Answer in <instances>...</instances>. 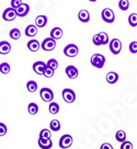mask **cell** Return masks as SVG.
I'll return each mask as SVG.
<instances>
[{
    "instance_id": "1",
    "label": "cell",
    "mask_w": 137,
    "mask_h": 149,
    "mask_svg": "<svg viewBox=\"0 0 137 149\" xmlns=\"http://www.w3.org/2000/svg\"><path fill=\"white\" fill-rule=\"evenodd\" d=\"M91 65L95 67V68H102L105 64V57L103 55H101V54H95V55H92L91 57Z\"/></svg>"
},
{
    "instance_id": "2",
    "label": "cell",
    "mask_w": 137,
    "mask_h": 149,
    "mask_svg": "<svg viewBox=\"0 0 137 149\" xmlns=\"http://www.w3.org/2000/svg\"><path fill=\"white\" fill-rule=\"evenodd\" d=\"M101 15H102V20L106 23H113L115 20V14H114L113 10L110 8H105L102 10Z\"/></svg>"
},
{
    "instance_id": "3",
    "label": "cell",
    "mask_w": 137,
    "mask_h": 149,
    "mask_svg": "<svg viewBox=\"0 0 137 149\" xmlns=\"http://www.w3.org/2000/svg\"><path fill=\"white\" fill-rule=\"evenodd\" d=\"M41 47L43 48V51L51 52L56 47V40H54L53 37H46L41 44Z\"/></svg>"
},
{
    "instance_id": "4",
    "label": "cell",
    "mask_w": 137,
    "mask_h": 149,
    "mask_svg": "<svg viewBox=\"0 0 137 149\" xmlns=\"http://www.w3.org/2000/svg\"><path fill=\"white\" fill-rule=\"evenodd\" d=\"M109 44H110V51H111L112 54L118 55V54L121 53V51H122V42L118 38H113Z\"/></svg>"
},
{
    "instance_id": "5",
    "label": "cell",
    "mask_w": 137,
    "mask_h": 149,
    "mask_svg": "<svg viewBox=\"0 0 137 149\" xmlns=\"http://www.w3.org/2000/svg\"><path fill=\"white\" fill-rule=\"evenodd\" d=\"M40 95L44 102H52L54 99V92L49 88H42L40 91Z\"/></svg>"
},
{
    "instance_id": "6",
    "label": "cell",
    "mask_w": 137,
    "mask_h": 149,
    "mask_svg": "<svg viewBox=\"0 0 137 149\" xmlns=\"http://www.w3.org/2000/svg\"><path fill=\"white\" fill-rule=\"evenodd\" d=\"M62 95H63V99H64V101L66 103H72L75 102L76 100V93L74 90H71V89H64L62 92Z\"/></svg>"
},
{
    "instance_id": "7",
    "label": "cell",
    "mask_w": 137,
    "mask_h": 149,
    "mask_svg": "<svg viewBox=\"0 0 137 149\" xmlns=\"http://www.w3.org/2000/svg\"><path fill=\"white\" fill-rule=\"evenodd\" d=\"M79 53V48L75 44H68L65 48H64V54L67 57H76Z\"/></svg>"
},
{
    "instance_id": "8",
    "label": "cell",
    "mask_w": 137,
    "mask_h": 149,
    "mask_svg": "<svg viewBox=\"0 0 137 149\" xmlns=\"http://www.w3.org/2000/svg\"><path fill=\"white\" fill-rule=\"evenodd\" d=\"M17 11H15V9L14 8H12V7H10V8H7V9L3 11V13H2V19L5 20V21H8V22H10V21H13L14 19L17 18Z\"/></svg>"
},
{
    "instance_id": "9",
    "label": "cell",
    "mask_w": 137,
    "mask_h": 149,
    "mask_svg": "<svg viewBox=\"0 0 137 149\" xmlns=\"http://www.w3.org/2000/svg\"><path fill=\"white\" fill-rule=\"evenodd\" d=\"M72 141H74L72 136L68 135V134L63 135L62 137H61V139H59V147H61L62 149L69 148L71 145H72Z\"/></svg>"
},
{
    "instance_id": "10",
    "label": "cell",
    "mask_w": 137,
    "mask_h": 149,
    "mask_svg": "<svg viewBox=\"0 0 137 149\" xmlns=\"http://www.w3.org/2000/svg\"><path fill=\"white\" fill-rule=\"evenodd\" d=\"M47 67V64H45L44 61H35L33 64V70L34 72H36L38 74H44V71H45V68Z\"/></svg>"
},
{
    "instance_id": "11",
    "label": "cell",
    "mask_w": 137,
    "mask_h": 149,
    "mask_svg": "<svg viewBox=\"0 0 137 149\" xmlns=\"http://www.w3.org/2000/svg\"><path fill=\"white\" fill-rule=\"evenodd\" d=\"M65 72H66L67 77H68L69 79H76V78L78 77V74H79L78 69L76 68L75 66H72V65L67 66L66 69H65Z\"/></svg>"
},
{
    "instance_id": "12",
    "label": "cell",
    "mask_w": 137,
    "mask_h": 149,
    "mask_svg": "<svg viewBox=\"0 0 137 149\" xmlns=\"http://www.w3.org/2000/svg\"><path fill=\"white\" fill-rule=\"evenodd\" d=\"M38 144L40 146V148L42 149H51L53 147V141L51 138H43L40 137L38 140Z\"/></svg>"
},
{
    "instance_id": "13",
    "label": "cell",
    "mask_w": 137,
    "mask_h": 149,
    "mask_svg": "<svg viewBox=\"0 0 137 149\" xmlns=\"http://www.w3.org/2000/svg\"><path fill=\"white\" fill-rule=\"evenodd\" d=\"M15 11H17L18 17H25L29 13V11H30V6L28 3H22L20 7H18L15 9Z\"/></svg>"
},
{
    "instance_id": "14",
    "label": "cell",
    "mask_w": 137,
    "mask_h": 149,
    "mask_svg": "<svg viewBox=\"0 0 137 149\" xmlns=\"http://www.w3.org/2000/svg\"><path fill=\"white\" fill-rule=\"evenodd\" d=\"M38 34V26L34 24H29L25 28V35L29 37H33Z\"/></svg>"
},
{
    "instance_id": "15",
    "label": "cell",
    "mask_w": 137,
    "mask_h": 149,
    "mask_svg": "<svg viewBox=\"0 0 137 149\" xmlns=\"http://www.w3.org/2000/svg\"><path fill=\"white\" fill-rule=\"evenodd\" d=\"M10 51H11V45H10L9 42H7V41L0 42V54H1V55H7V54H9Z\"/></svg>"
},
{
    "instance_id": "16",
    "label": "cell",
    "mask_w": 137,
    "mask_h": 149,
    "mask_svg": "<svg viewBox=\"0 0 137 149\" xmlns=\"http://www.w3.org/2000/svg\"><path fill=\"white\" fill-rule=\"evenodd\" d=\"M78 19L80 20L82 23H87L90 21V13L87 10H80L78 13Z\"/></svg>"
},
{
    "instance_id": "17",
    "label": "cell",
    "mask_w": 137,
    "mask_h": 149,
    "mask_svg": "<svg viewBox=\"0 0 137 149\" xmlns=\"http://www.w3.org/2000/svg\"><path fill=\"white\" fill-rule=\"evenodd\" d=\"M47 24V17L46 15H38L35 19V25L38 28H44Z\"/></svg>"
},
{
    "instance_id": "18",
    "label": "cell",
    "mask_w": 137,
    "mask_h": 149,
    "mask_svg": "<svg viewBox=\"0 0 137 149\" xmlns=\"http://www.w3.org/2000/svg\"><path fill=\"white\" fill-rule=\"evenodd\" d=\"M41 47V44L36 40H30L28 42V48L31 52H38Z\"/></svg>"
},
{
    "instance_id": "19",
    "label": "cell",
    "mask_w": 137,
    "mask_h": 149,
    "mask_svg": "<svg viewBox=\"0 0 137 149\" xmlns=\"http://www.w3.org/2000/svg\"><path fill=\"white\" fill-rule=\"evenodd\" d=\"M118 80V74H116V72H114V71L108 72V74H106V81H108L110 84H116Z\"/></svg>"
},
{
    "instance_id": "20",
    "label": "cell",
    "mask_w": 137,
    "mask_h": 149,
    "mask_svg": "<svg viewBox=\"0 0 137 149\" xmlns=\"http://www.w3.org/2000/svg\"><path fill=\"white\" fill-rule=\"evenodd\" d=\"M63 36V30L61 28H54L51 31V37H53L54 40H59V38H62Z\"/></svg>"
},
{
    "instance_id": "21",
    "label": "cell",
    "mask_w": 137,
    "mask_h": 149,
    "mask_svg": "<svg viewBox=\"0 0 137 149\" xmlns=\"http://www.w3.org/2000/svg\"><path fill=\"white\" fill-rule=\"evenodd\" d=\"M115 139L118 140V143H124L126 140V133L124 130H118L115 134Z\"/></svg>"
},
{
    "instance_id": "22",
    "label": "cell",
    "mask_w": 137,
    "mask_h": 149,
    "mask_svg": "<svg viewBox=\"0 0 137 149\" xmlns=\"http://www.w3.org/2000/svg\"><path fill=\"white\" fill-rule=\"evenodd\" d=\"M9 36L12 38V40H19L20 37H21V32H20V30L19 29H12L11 31H10V33H9Z\"/></svg>"
},
{
    "instance_id": "23",
    "label": "cell",
    "mask_w": 137,
    "mask_h": 149,
    "mask_svg": "<svg viewBox=\"0 0 137 149\" xmlns=\"http://www.w3.org/2000/svg\"><path fill=\"white\" fill-rule=\"evenodd\" d=\"M49 128L53 130V132H58L61 130V122L58 120H53L51 123H49Z\"/></svg>"
},
{
    "instance_id": "24",
    "label": "cell",
    "mask_w": 137,
    "mask_h": 149,
    "mask_svg": "<svg viewBox=\"0 0 137 149\" xmlns=\"http://www.w3.org/2000/svg\"><path fill=\"white\" fill-rule=\"evenodd\" d=\"M28 111L31 115H35L38 112V105L36 103H30L28 107Z\"/></svg>"
},
{
    "instance_id": "25",
    "label": "cell",
    "mask_w": 137,
    "mask_h": 149,
    "mask_svg": "<svg viewBox=\"0 0 137 149\" xmlns=\"http://www.w3.org/2000/svg\"><path fill=\"white\" fill-rule=\"evenodd\" d=\"M48 110H49L51 114H57L59 112V105H58V103L51 102L49 103V107H48Z\"/></svg>"
},
{
    "instance_id": "26",
    "label": "cell",
    "mask_w": 137,
    "mask_h": 149,
    "mask_svg": "<svg viewBox=\"0 0 137 149\" xmlns=\"http://www.w3.org/2000/svg\"><path fill=\"white\" fill-rule=\"evenodd\" d=\"M26 89H28L30 92H35L38 90V84L34 80H30L28 84H26Z\"/></svg>"
},
{
    "instance_id": "27",
    "label": "cell",
    "mask_w": 137,
    "mask_h": 149,
    "mask_svg": "<svg viewBox=\"0 0 137 149\" xmlns=\"http://www.w3.org/2000/svg\"><path fill=\"white\" fill-rule=\"evenodd\" d=\"M128 23L133 28H135L137 25V13H132L129 14V17H128Z\"/></svg>"
},
{
    "instance_id": "28",
    "label": "cell",
    "mask_w": 137,
    "mask_h": 149,
    "mask_svg": "<svg viewBox=\"0 0 137 149\" xmlns=\"http://www.w3.org/2000/svg\"><path fill=\"white\" fill-rule=\"evenodd\" d=\"M118 8L123 11H126L129 8V1L128 0H120L118 1Z\"/></svg>"
},
{
    "instance_id": "29",
    "label": "cell",
    "mask_w": 137,
    "mask_h": 149,
    "mask_svg": "<svg viewBox=\"0 0 137 149\" xmlns=\"http://www.w3.org/2000/svg\"><path fill=\"white\" fill-rule=\"evenodd\" d=\"M0 72L3 74H7L10 72V65L8 63H2L0 64Z\"/></svg>"
},
{
    "instance_id": "30",
    "label": "cell",
    "mask_w": 137,
    "mask_h": 149,
    "mask_svg": "<svg viewBox=\"0 0 137 149\" xmlns=\"http://www.w3.org/2000/svg\"><path fill=\"white\" fill-rule=\"evenodd\" d=\"M100 38H101V42H102V45H106L109 42V35L105 32H100L99 33Z\"/></svg>"
},
{
    "instance_id": "31",
    "label": "cell",
    "mask_w": 137,
    "mask_h": 149,
    "mask_svg": "<svg viewBox=\"0 0 137 149\" xmlns=\"http://www.w3.org/2000/svg\"><path fill=\"white\" fill-rule=\"evenodd\" d=\"M46 64H47L48 67L53 68L54 70L58 68V61H57L56 59H54V58H51V59H48V61L46 63Z\"/></svg>"
},
{
    "instance_id": "32",
    "label": "cell",
    "mask_w": 137,
    "mask_h": 149,
    "mask_svg": "<svg viewBox=\"0 0 137 149\" xmlns=\"http://www.w3.org/2000/svg\"><path fill=\"white\" fill-rule=\"evenodd\" d=\"M54 71L55 70L53 69V68H51V67H46L45 68V71H44V76L46 77V78H52L53 76H54Z\"/></svg>"
},
{
    "instance_id": "33",
    "label": "cell",
    "mask_w": 137,
    "mask_h": 149,
    "mask_svg": "<svg viewBox=\"0 0 137 149\" xmlns=\"http://www.w3.org/2000/svg\"><path fill=\"white\" fill-rule=\"evenodd\" d=\"M92 42H93V44H95V46H100V45H102V42H101V38H100L99 33H98V34H95V35H93V37H92Z\"/></svg>"
},
{
    "instance_id": "34",
    "label": "cell",
    "mask_w": 137,
    "mask_h": 149,
    "mask_svg": "<svg viewBox=\"0 0 137 149\" xmlns=\"http://www.w3.org/2000/svg\"><path fill=\"white\" fill-rule=\"evenodd\" d=\"M40 137H43V138H51V130H42L41 133H40Z\"/></svg>"
},
{
    "instance_id": "35",
    "label": "cell",
    "mask_w": 137,
    "mask_h": 149,
    "mask_svg": "<svg viewBox=\"0 0 137 149\" xmlns=\"http://www.w3.org/2000/svg\"><path fill=\"white\" fill-rule=\"evenodd\" d=\"M121 149H133V144L131 141L125 140V141L122 143V145H121Z\"/></svg>"
},
{
    "instance_id": "36",
    "label": "cell",
    "mask_w": 137,
    "mask_h": 149,
    "mask_svg": "<svg viewBox=\"0 0 137 149\" xmlns=\"http://www.w3.org/2000/svg\"><path fill=\"white\" fill-rule=\"evenodd\" d=\"M129 52L132 54H136L137 53V42H132L129 44Z\"/></svg>"
},
{
    "instance_id": "37",
    "label": "cell",
    "mask_w": 137,
    "mask_h": 149,
    "mask_svg": "<svg viewBox=\"0 0 137 149\" xmlns=\"http://www.w3.org/2000/svg\"><path fill=\"white\" fill-rule=\"evenodd\" d=\"M7 132H8L7 126H6L3 123H0V137H1V136H5L6 134H7Z\"/></svg>"
},
{
    "instance_id": "38",
    "label": "cell",
    "mask_w": 137,
    "mask_h": 149,
    "mask_svg": "<svg viewBox=\"0 0 137 149\" xmlns=\"http://www.w3.org/2000/svg\"><path fill=\"white\" fill-rule=\"evenodd\" d=\"M23 2H22V0H11V7L14 8V9H17L18 7L22 5Z\"/></svg>"
},
{
    "instance_id": "39",
    "label": "cell",
    "mask_w": 137,
    "mask_h": 149,
    "mask_svg": "<svg viewBox=\"0 0 137 149\" xmlns=\"http://www.w3.org/2000/svg\"><path fill=\"white\" fill-rule=\"evenodd\" d=\"M100 149H114L113 146L111 144H109V143H103V144L101 145V148Z\"/></svg>"
},
{
    "instance_id": "40",
    "label": "cell",
    "mask_w": 137,
    "mask_h": 149,
    "mask_svg": "<svg viewBox=\"0 0 137 149\" xmlns=\"http://www.w3.org/2000/svg\"><path fill=\"white\" fill-rule=\"evenodd\" d=\"M89 1H91V2H95L97 0H89Z\"/></svg>"
}]
</instances>
